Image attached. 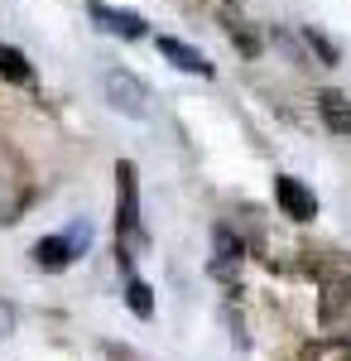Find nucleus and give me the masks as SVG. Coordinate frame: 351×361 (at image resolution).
<instances>
[{"label":"nucleus","instance_id":"f257e3e1","mask_svg":"<svg viewBox=\"0 0 351 361\" xmlns=\"http://www.w3.org/2000/svg\"><path fill=\"white\" fill-rule=\"evenodd\" d=\"M101 92H106V106L125 121H149V87L140 82L135 73L125 68H106L101 73Z\"/></svg>","mask_w":351,"mask_h":361},{"label":"nucleus","instance_id":"f03ea898","mask_svg":"<svg viewBox=\"0 0 351 361\" xmlns=\"http://www.w3.org/2000/svg\"><path fill=\"white\" fill-rule=\"evenodd\" d=\"M87 246H92V222H78V226H63L54 236H44L34 246V260L44 270H68V265H78L82 255H87Z\"/></svg>","mask_w":351,"mask_h":361},{"label":"nucleus","instance_id":"7ed1b4c3","mask_svg":"<svg viewBox=\"0 0 351 361\" xmlns=\"http://www.w3.org/2000/svg\"><path fill=\"white\" fill-rule=\"evenodd\" d=\"M116 226H121V241L130 250L140 241V183H135V164L130 159L116 164Z\"/></svg>","mask_w":351,"mask_h":361},{"label":"nucleus","instance_id":"20e7f679","mask_svg":"<svg viewBox=\"0 0 351 361\" xmlns=\"http://www.w3.org/2000/svg\"><path fill=\"white\" fill-rule=\"evenodd\" d=\"M274 197H279V212L294 217V222H313V217H318V193H313L308 183L289 178V173L274 178Z\"/></svg>","mask_w":351,"mask_h":361},{"label":"nucleus","instance_id":"39448f33","mask_svg":"<svg viewBox=\"0 0 351 361\" xmlns=\"http://www.w3.org/2000/svg\"><path fill=\"white\" fill-rule=\"evenodd\" d=\"M87 15L106 29V34H116V39H144V34H149V25L140 20L135 10H121V5H106V0H92Z\"/></svg>","mask_w":351,"mask_h":361},{"label":"nucleus","instance_id":"423d86ee","mask_svg":"<svg viewBox=\"0 0 351 361\" xmlns=\"http://www.w3.org/2000/svg\"><path fill=\"white\" fill-rule=\"evenodd\" d=\"M159 54L173 63V68H183V73H192V78H212L216 63L202 49H192V44H183V39H159Z\"/></svg>","mask_w":351,"mask_h":361},{"label":"nucleus","instance_id":"0eeeda50","mask_svg":"<svg viewBox=\"0 0 351 361\" xmlns=\"http://www.w3.org/2000/svg\"><path fill=\"white\" fill-rule=\"evenodd\" d=\"M318 116H323V126L332 135L351 140V102L342 92H323V97H318Z\"/></svg>","mask_w":351,"mask_h":361},{"label":"nucleus","instance_id":"6e6552de","mask_svg":"<svg viewBox=\"0 0 351 361\" xmlns=\"http://www.w3.org/2000/svg\"><path fill=\"white\" fill-rule=\"evenodd\" d=\"M0 78H5V82H20V87L34 82V68L25 63V54H20L15 44H0Z\"/></svg>","mask_w":351,"mask_h":361},{"label":"nucleus","instance_id":"1a4fd4ad","mask_svg":"<svg viewBox=\"0 0 351 361\" xmlns=\"http://www.w3.org/2000/svg\"><path fill=\"white\" fill-rule=\"evenodd\" d=\"M303 361H351V337H332V342H318L308 347Z\"/></svg>","mask_w":351,"mask_h":361},{"label":"nucleus","instance_id":"9d476101","mask_svg":"<svg viewBox=\"0 0 351 361\" xmlns=\"http://www.w3.org/2000/svg\"><path fill=\"white\" fill-rule=\"evenodd\" d=\"M125 304H130L135 318H154V294H149V284H140V279L125 284Z\"/></svg>","mask_w":351,"mask_h":361},{"label":"nucleus","instance_id":"9b49d317","mask_svg":"<svg viewBox=\"0 0 351 361\" xmlns=\"http://www.w3.org/2000/svg\"><path fill=\"white\" fill-rule=\"evenodd\" d=\"M216 255H226V260H241V241H236V231L216 226Z\"/></svg>","mask_w":351,"mask_h":361}]
</instances>
